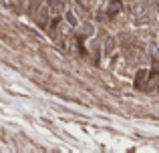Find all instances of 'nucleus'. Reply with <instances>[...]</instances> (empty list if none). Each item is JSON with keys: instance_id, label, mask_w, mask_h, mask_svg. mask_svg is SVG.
<instances>
[{"instance_id": "1", "label": "nucleus", "mask_w": 159, "mask_h": 153, "mask_svg": "<svg viewBox=\"0 0 159 153\" xmlns=\"http://www.w3.org/2000/svg\"><path fill=\"white\" fill-rule=\"evenodd\" d=\"M121 2L119 0H111V4H109V12H111V14H117V12H121Z\"/></svg>"}, {"instance_id": "3", "label": "nucleus", "mask_w": 159, "mask_h": 153, "mask_svg": "<svg viewBox=\"0 0 159 153\" xmlns=\"http://www.w3.org/2000/svg\"><path fill=\"white\" fill-rule=\"evenodd\" d=\"M151 52H153V55H155L157 59H159V47H151Z\"/></svg>"}, {"instance_id": "2", "label": "nucleus", "mask_w": 159, "mask_h": 153, "mask_svg": "<svg viewBox=\"0 0 159 153\" xmlns=\"http://www.w3.org/2000/svg\"><path fill=\"white\" fill-rule=\"evenodd\" d=\"M143 10H145V6H143V4H137V6H133V8H131V14H133V16H139Z\"/></svg>"}, {"instance_id": "4", "label": "nucleus", "mask_w": 159, "mask_h": 153, "mask_svg": "<svg viewBox=\"0 0 159 153\" xmlns=\"http://www.w3.org/2000/svg\"><path fill=\"white\" fill-rule=\"evenodd\" d=\"M81 2H85V4H89V0H81Z\"/></svg>"}]
</instances>
